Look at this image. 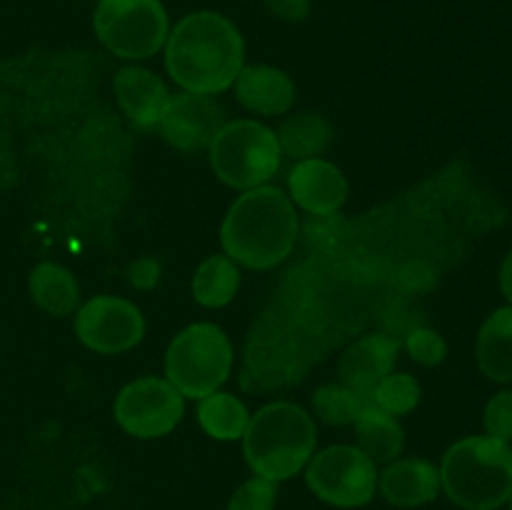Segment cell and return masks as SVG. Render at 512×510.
Masks as SVG:
<instances>
[{"mask_svg":"<svg viewBox=\"0 0 512 510\" xmlns=\"http://www.w3.org/2000/svg\"><path fill=\"white\" fill-rule=\"evenodd\" d=\"M243 60V35L213 10L185 15L165 40V68L185 93H223L243 70Z\"/></svg>","mask_w":512,"mask_h":510,"instance_id":"6da1fadb","label":"cell"},{"mask_svg":"<svg viewBox=\"0 0 512 510\" xmlns=\"http://www.w3.org/2000/svg\"><path fill=\"white\" fill-rule=\"evenodd\" d=\"M300 220L288 195L273 185L245 190L220 228V243L233 263L250 270H270L293 253Z\"/></svg>","mask_w":512,"mask_h":510,"instance_id":"7a4b0ae2","label":"cell"},{"mask_svg":"<svg viewBox=\"0 0 512 510\" xmlns=\"http://www.w3.org/2000/svg\"><path fill=\"white\" fill-rule=\"evenodd\" d=\"M440 488L463 510H498L512 495V448L490 435L450 445L440 463Z\"/></svg>","mask_w":512,"mask_h":510,"instance_id":"3957f363","label":"cell"},{"mask_svg":"<svg viewBox=\"0 0 512 510\" xmlns=\"http://www.w3.org/2000/svg\"><path fill=\"white\" fill-rule=\"evenodd\" d=\"M318 443L313 415L295 403H270L250 418L243 453L255 475L265 480L293 478L310 463Z\"/></svg>","mask_w":512,"mask_h":510,"instance_id":"277c9868","label":"cell"},{"mask_svg":"<svg viewBox=\"0 0 512 510\" xmlns=\"http://www.w3.org/2000/svg\"><path fill=\"white\" fill-rule=\"evenodd\" d=\"M233 345L213 323H195L180 330L165 353L168 383L183 398H205L228 380Z\"/></svg>","mask_w":512,"mask_h":510,"instance_id":"5b68a950","label":"cell"},{"mask_svg":"<svg viewBox=\"0 0 512 510\" xmlns=\"http://www.w3.org/2000/svg\"><path fill=\"white\" fill-rule=\"evenodd\" d=\"M210 165L225 185L253 190L280 170L278 135L255 120H233L218 130L210 143Z\"/></svg>","mask_w":512,"mask_h":510,"instance_id":"8992f818","label":"cell"},{"mask_svg":"<svg viewBox=\"0 0 512 510\" xmlns=\"http://www.w3.org/2000/svg\"><path fill=\"white\" fill-rule=\"evenodd\" d=\"M93 30L118 58L145 60L165 48L170 20L160 0H98Z\"/></svg>","mask_w":512,"mask_h":510,"instance_id":"52a82bcc","label":"cell"},{"mask_svg":"<svg viewBox=\"0 0 512 510\" xmlns=\"http://www.w3.org/2000/svg\"><path fill=\"white\" fill-rule=\"evenodd\" d=\"M305 480L323 503L335 508H360L373 500L378 470L355 445H333L310 458Z\"/></svg>","mask_w":512,"mask_h":510,"instance_id":"ba28073f","label":"cell"},{"mask_svg":"<svg viewBox=\"0 0 512 510\" xmlns=\"http://www.w3.org/2000/svg\"><path fill=\"white\" fill-rule=\"evenodd\" d=\"M115 420L133 438H160L183 420V395L163 378H140L115 398Z\"/></svg>","mask_w":512,"mask_h":510,"instance_id":"9c48e42d","label":"cell"},{"mask_svg":"<svg viewBox=\"0 0 512 510\" xmlns=\"http://www.w3.org/2000/svg\"><path fill=\"white\" fill-rule=\"evenodd\" d=\"M75 335L95 353L118 355L143 340L145 320L138 305L130 300L95 295L75 313Z\"/></svg>","mask_w":512,"mask_h":510,"instance_id":"30bf717a","label":"cell"},{"mask_svg":"<svg viewBox=\"0 0 512 510\" xmlns=\"http://www.w3.org/2000/svg\"><path fill=\"white\" fill-rule=\"evenodd\" d=\"M225 125V110L213 95L180 93L173 95L165 118L160 120L158 130L175 150L183 153H198L210 148L218 130Z\"/></svg>","mask_w":512,"mask_h":510,"instance_id":"8fae6325","label":"cell"},{"mask_svg":"<svg viewBox=\"0 0 512 510\" xmlns=\"http://www.w3.org/2000/svg\"><path fill=\"white\" fill-rule=\"evenodd\" d=\"M400 343L388 333H370L355 340L338 363L340 385L370 398L375 385L393 373Z\"/></svg>","mask_w":512,"mask_h":510,"instance_id":"7c38bea8","label":"cell"},{"mask_svg":"<svg viewBox=\"0 0 512 510\" xmlns=\"http://www.w3.org/2000/svg\"><path fill=\"white\" fill-rule=\"evenodd\" d=\"M290 198L310 215L338 213L348 198V180L338 165L323 158L298 160L288 175Z\"/></svg>","mask_w":512,"mask_h":510,"instance_id":"4fadbf2b","label":"cell"},{"mask_svg":"<svg viewBox=\"0 0 512 510\" xmlns=\"http://www.w3.org/2000/svg\"><path fill=\"white\" fill-rule=\"evenodd\" d=\"M113 85L120 108H123V113L128 115V120L135 128H158L160 120L168 113L173 95H170V90L165 88V83L153 70L130 65V68L118 70Z\"/></svg>","mask_w":512,"mask_h":510,"instance_id":"5bb4252c","label":"cell"},{"mask_svg":"<svg viewBox=\"0 0 512 510\" xmlns=\"http://www.w3.org/2000/svg\"><path fill=\"white\" fill-rule=\"evenodd\" d=\"M383 498L395 508H420L440 495V470L425 458L393 460L378 475Z\"/></svg>","mask_w":512,"mask_h":510,"instance_id":"9a60e30c","label":"cell"},{"mask_svg":"<svg viewBox=\"0 0 512 510\" xmlns=\"http://www.w3.org/2000/svg\"><path fill=\"white\" fill-rule=\"evenodd\" d=\"M235 98L258 115H283L295 103V83L285 70L273 65H243L235 78Z\"/></svg>","mask_w":512,"mask_h":510,"instance_id":"2e32d148","label":"cell"},{"mask_svg":"<svg viewBox=\"0 0 512 510\" xmlns=\"http://www.w3.org/2000/svg\"><path fill=\"white\" fill-rule=\"evenodd\" d=\"M475 360L485 378L512 383V305L498 308L480 325Z\"/></svg>","mask_w":512,"mask_h":510,"instance_id":"e0dca14e","label":"cell"},{"mask_svg":"<svg viewBox=\"0 0 512 510\" xmlns=\"http://www.w3.org/2000/svg\"><path fill=\"white\" fill-rule=\"evenodd\" d=\"M355 438H358V448L368 455L373 463H393L405 448V430L403 425L395 420V415L385 413L378 405L370 400L363 410H360L358 420H355Z\"/></svg>","mask_w":512,"mask_h":510,"instance_id":"ac0fdd59","label":"cell"},{"mask_svg":"<svg viewBox=\"0 0 512 510\" xmlns=\"http://www.w3.org/2000/svg\"><path fill=\"white\" fill-rule=\"evenodd\" d=\"M30 295L35 305L55 318H65L73 313L80 303V288L73 273L58 263H40L30 273Z\"/></svg>","mask_w":512,"mask_h":510,"instance_id":"d6986e66","label":"cell"},{"mask_svg":"<svg viewBox=\"0 0 512 510\" xmlns=\"http://www.w3.org/2000/svg\"><path fill=\"white\" fill-rule=\"evenodd\" d=\"M280 150L295 160L318 158L333 140V128L320 113L290 115L278 133Z\"/></svg>","mask_w":512,"mask_h":510,"instance_id":"ffe728a7","label":"cell"},{"mask_svg":"<svg viewBox=\"0 0 512 510\" xmlns=\"http://www.w3.org/2000/svg\"><path fill=\"white\" fill-rule=\"evenodd\" d=\"M198 420L205 433L215 440H238L243 438L245 428L250 423L248 408L243 400L233 393H210L200 398Z\"/></svg>","mask_w":512,"mask_h":510,"instance_id":"44dd1931","label":"cell"},{"mask_svg":"<svg viewBox=\"0 0 512 510\" xmlns=\"http://www.w3.org/2000/svg\"><path fill=\"white\" fill-rule=\"evenodd\" d=\"M240 273L228 255H210L198 265L193 278V295L205 308H223L235 298Z\"/></svg>","mask_w":512,"mask_h":510,"instance_id":"7402d4cb","label":"cell"},{"mask_svg":"<svg viewBox=\"0 0 512 510\" xmlns=\"http://www.w3.org/2000/svg\"><path fill=\"white\" fill-rule=\"evenodd\" d=\"M370 403V398L345 388V385H323L315 390L313 408L323 423L328 425H350L358 420L360 410Z\"/></svg>","mask_w":512,"mask_h":510,"instance_id":"603a6c76","label":"cell"},{"mask_svg":"<svg viewBox=\"0 0 512 510\" xmlns=\"http://www.w3.org/2000/svg\"><path fill=\"white\" fill-rule=\"evenodd\" d=\"M370 400L390 415H408L420 403V385L413 375L390 373L375 385Z\"/></svg>","mask_w":512,"mask_h":510,"instance_id":"cb8c5ba5","label":"cell"},{"mask_svg":"<svg viewBox=\"0 0 512 510\" xmlns=\"http://www.w3.org/2000/svg\"><path fill=\"white\" fill-rule=\"evenodd\" d=\"M405 348H408L410 358L418 365H425V368H435L448 355V345H445L443 335H438L430 328L410 330L408 340H405Z\"/></svg>","mask_w":512,"mask_h":510,"instance_id":"d4e9b609","label":"cell"},{"mask_svg":"<svg viewBox=\"0 0 512 510\" xmlns=\"http://www.w3.org/2000/svg\"><path fill=\"white\" fill-rule=\"evenodd\" d=\"M275 498H278V488H275L273 480L255 475V478H250L248 483L235 490L228 510H273Z\"/></svg>","mask_w":512,"mask_h":510,"instance_id":"484cf974","label":"cell"},{"mask_svg":"<svg viewBox=\"0 0 512 510\" xmlns=\"http://www.w3.org/2000/svg\"><path fill=\"white\" fill-rule=\"evenodd\" d=\"M485 433L490 438L498 440H512V390H503V393H495L493 398L485 405L483 415Z\"/></svg>","mask_w":512,"mask_h":510,"instance_id":"4316f807","label":"cell"},{"mask_svg":"<svg viewBox=\"0 0 512 510\" xmlns=\"http://www.w3.org/2000/svg\"><path fill=\"white\" fill-rule=\"evenodd\" d=\"M338 225H343V220L330 215H310L308 223H305V235H308L310 245H318V248H328L338 238Z\"/></svg>","mask_w":512,"mask_h":510,"instance_id":"83f0119b","label":"cell"},{"mask_svg":"<svg viewBox=\"0 0 512 510\" xmlns=\"http://www.w3.org/2000/svg\"><path fill=\"white\" fill-rule=\"evenodd\" d=\"M398 285L405 293H423V290L433 288L435 285V273L423 263V260H415V263H408L400 270Z\"/></svg>","mask_w":512,"mask_h":510,"instance_id":"f1b7e54d","label":"cell"},{"mask_svg":"<svg viewBox=\"0 0 512 510\" xmlns=\"http://www.w3.org/2000/svg\"><path fill=\"white\" fill-rule=\"evenodd\" d=\"M263 5L270 15L288 23H300L310 15V0H263Z\"/></svg>","mask_w":512,"mask_h":510,"instance_id":"f546056e","label":"cell"},{"mask_svg":"<svg viewBox=\"0 0 512 510\" xmlns=\"http://www.w3.org/2000/svg\"><path fill=\"white\" fill-rule=\"evenodd\" d=\"M158 273L160 268L153 258H140L128 268V280L130 285H135V288L148 290L158 283Z\"/></svg>","mask_w":512,"mask_h":510,"instance_id":"4dcf8cb0","label":"cell"},{"mask_svg":"<svg viewBox=\"0 0 512 510\" xmlns=\"http://www.w3.org/2000/svg\"><path fill=\"white\" fill-rule=\"evenodd\" d=\"M498 283H500V293H503L505 300L512 305V250L505 255L503 263H500Z\"/></svg>","mask_w":512,"mask_h":510,"instance_id":"1f68e13d","label":"cell"},{"mask_svg":"<svg viewBox=\"0 0 512 510\" xmlns=\"http://www.w3.org/2000/svg\"><path fill=\"white\" fill-rule=\"evenodd\" d=\"M508 505H510V510H512V495H510V500H508Z\"/></svg>","mask_w":512,"mask_h":510,"instance_id":"d6a6232c","label":"cell"},{"mask_svg":"<svg viewBox=\"0 0 512 510\" xmlns=\"http://www.w3.org/2000/svg\"><path fill=\"white\" fill-rule=\"evenodd\" d=\"M510 448H512V445H510Z\"/></svg>","mask_w":512,"mask_h":510,"instance_id":"836d02e7","label":"cell"}]
</instances>
